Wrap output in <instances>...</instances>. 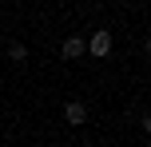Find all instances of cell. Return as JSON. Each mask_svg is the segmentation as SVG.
Returning <instances> with one entry per match:
<instances>
[{
	"label": "cell",
	"instance_id": "1",
	"mask_svg": "<svg viewBox=\"0 0 151 147\" xmlns=\"http://www.w3.org/2000/svg\"><path fill=\"white\" fill-rule=\"evenodd\" d=\"M88 44V52L96 56V60H104V56H111V32H96L91 40H83Z\"/></svg>",
	"mask_w": 151,
	"mask_h": 147
},
{
	"label": "cell",
	"instance_id": "2",
	"mask_svg": "<svg viewBox=\"0 0 151 147\" xmlns=\"http://www.w3.org/2000/svg\"><path fill=\"white\" fill-rule=\"evenodd\" d=\"M64 119H68L72 127H83V123H88V103L68 100V103H64Z\"/></svg>",
	"mask_w": 151,
	"mask_h": 147
},
{
	"label": "cell",
	"instance_id": "3",
	"mask_svg": "<svg viewBox=\"0 0 151 147\" xmlns=\"http://www.w3.org/2000/svg\"><path fill=\"white\" fill-rule=\"evenodd\" d=\"M83 52H88V44H83L80 36H68V40H64V60H80Z\"/></svg>",
	"mask_w": 151,
	"mask_h": 147
},
{
	"label": "cell",
	"instance_id": "4",
	"mask_svg": "<svg viewBox=\"0 0 151 147\" xmlns=\"http://www.w3.org/2000/svg\"><path fill=\"white\" fill-rule=\"evenodd\" d=\"M8 60H12V64H24V60H28V48H24L20 40H12V44H8Z\"/></svg>",
	"mask_w": 151,
	"mask_h": 147
}]
</instances>
